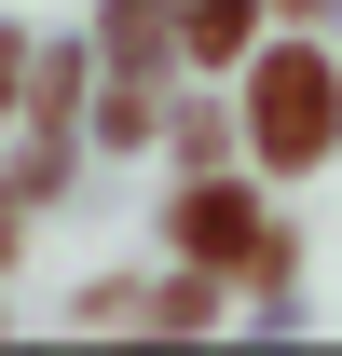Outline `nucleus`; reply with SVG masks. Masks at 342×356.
Instances as JSON below:
<instances>
[{"label": "nucleus", "instance_id": "nucleus-2", "mask_svg": "<svg viewBox=\"0 0 342 356\" xmlns=\"http://www.w3.org/2000/svg\"><path fill=\"white\" fill-rule=\"evenodd\" d=\"M178 247H192V261H247V247H260L247 192H178Z\"/></svg>", "mask_w": 342, "mask_h": 356}, {"label": "nucleus", "instance_id": "nucleus-1", "mask_svg": "<svg viewBox=\"0 0 342 356\" xmlns=\"http://www.w3.org/2000/svg\"><path fill=\"white\" fill-rule=\"evenodd\" d=\"M342 137V69L329 55H274L260 69V165H315Z\"/></svg>", "mask_w": 342, "mask_h": 356}, {"label": "nucleus", "instance_id": "nucleus-4", "mask_svg": "<svg viewBox=\"0 0 342 356\" xmlns=\"http://www.w3.org/2000/svg\"><path fill=\"white\" fill-rule=\"evenodd\" d=\"M14 69H28V55H14V42H0V110H14V96H28V83H14Z\"/></svg>", "mask_w": 342, "mask_h": 356}, {"label": "nucleus", "instance_id": "nucleus-3", "mask_svg": "<svg viewBox=\"0 0 342 356\" xmlns=\"http://www.w3.org/2000/svg\"><path fill=\"white\" fill-rule=\"evenodd\" d=\"M178 42H192V55H233V42H247V0H178Z\"/></svg>", "mask_w": 342, "mask_h": 356}]
</instances>
